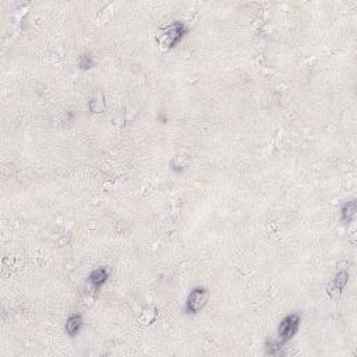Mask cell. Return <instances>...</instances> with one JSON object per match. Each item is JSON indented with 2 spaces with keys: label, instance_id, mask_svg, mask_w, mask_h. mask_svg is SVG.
<instances>
[{
  "label": "cell",
  "instance_id": "cell-2",
  "mask_svg": "<svg viewBox=\"0 0 357 357\" xmlns=\"http://www.w3.org/2000/svg\"><path fill=\"white\" fill-rule=\"evenodd\" d=\"M298 324H300V318L296 314H292V316H288L286 318H283V321L279 324L278 328L279 342L283 343V342L289 340L290 337H293V335L298 332Z\"/></svg>",
  "mask_w": 357,
  "mask_h": 357
},
{
  "label": "cell",
  "instance_id": "cell-5",
  "mask_svg": "<svg viewBox=\"0 0 357 357\" xmlns=\"http://www.w3.org/2000/svg\"><path fill=\"white\" fill-rule=\"evenodd\" d=\"M108 279V271L105 268H99V269H95L91 275H89L88 282L91 286H94L95 289H98L100 285H103Z\"/></svg>",
  "mask_w": 357,
  "mask_h": 357
},
{
  "label": "cell",
  "instance_id": "cell-1",
  "mask_svg": "<svg viewBox=\"0 0 357 357\" xmlns=\"http://www.w3.org/2000/svg\"><path fill=\"white\" fill-rule=\"evenodd\" d=\"M207 301H208V290L205 288H196L189 295L186 310L191 314H197L199 310L204 308Z\"/></svg>",
  "mask_w": 357,
  "mask_h": 357
},
{
  "label": "cell",
  "instance_id": "cell-3",
  "mask_svg": "<svg viewBox=\"0 0 357 357\" xmlns=\"http://www.w3.org/2000/svg\"><path fill=\"white\" fill-rule=\"evenodd\" d=\"M187 32V28L183 22H175L170 27H168L166 34H165V43L173 48L178 40H181V37Z\"/></svg>",
  "mask_w": 357,
  "mask_h": 357
},
{
  "label": "cell",
  "instance_id": "cell-4",
  "mask_svg": "<svg viewBox=\"0 0 357 357\" xmlns=\"http://www.w3.org/2000/svg\"><path fill=\"white\" fill-rule=\"evenodd\" d=\"M347 282V272L345 271H342V272H339L335 279L329 283V286H328V293H329V296H332V298H335L337 296L340 292H342V289L345 288V285H346Z\"/></svg>",
  "mask_w": 357,
  "mask_h": 357
},
{
  "label": "cell",
  "instance_id": "cell-6",
  "mask_svg": "<svg viewBox=\"0 0 357 357\" xmlns=\"http://www.w3.org/2000/svg\"><path fill=\"white\" fill-rule=\"evenodd\" d=\"M81 324H82V318H81V316H79V314L71 316V317L67 319V322H66V332H67L69 335H71V337H74V335L79 331Z\"/></svg>",
  "mask_w": 357,
  "mask_h": 357
},
{
  "label": "cell",
  "instance_id": "cell-7",
  "mask_svg": "<svg viewBox=\"0 0 357 357\" xmlns=\"http://www.w3.org/2000/svg\"><path fill=\"white\" fill-rule=\"evenodd\" d=\"M356 215V201H349L342 208V218L346 222H350Z\"/></svg>",
  "mask_w": 357,
  "mask_h": 357
},
{
  "label": "cell",
  "instance_id": "cell-8",
  "mask_svg": "<svg viewBox=\"0 0 357 357\" xmlns=\"http://www.w3.org/2000/svg\"><path fill=\"white\" fill-rule=\"evenodd\" d=\"M79 64L82 70L89 69V67L92 66V59H91V56L87 55V53H85V55H81V56H79Z\"/></svg>",
  "mask_w": 357,
  "mask_h": 357
}]
</instances>
